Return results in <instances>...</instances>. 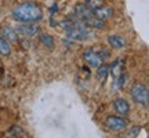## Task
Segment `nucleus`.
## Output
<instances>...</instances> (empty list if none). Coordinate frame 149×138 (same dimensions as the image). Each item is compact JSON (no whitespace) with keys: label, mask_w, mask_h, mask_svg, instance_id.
I'll return each mask as SVG.
<instances>
[{"label":"nucleus","mask_w":149,"mask_h":138,"mask_svg":"<svg viewBox=\"0 0 149 138\" xmlns=\"http://www.w3.org/2000/svg\"><path fill=\"white\" fill-rule=\"evenodd\" d=\"M13 18L18 22H37L43 18V10L33 1L22 3L13 10Z\"/></svg>","instance_id":"obj_1"},{"label":"nucleus","mask_w":149,"mask_h":138,"mask_svg":"<svg viewBox=\"0 0 149 138\" xmlns=\"http://www.w3.org/2000/svg\"><path fill=\"white\" fill-rule=\"evenodd\" d=\"M131 97H133V100L137 104L139 105H144L146 106L148 105V90H146V87L142 84H137L133 86V89H131Z\"/></svg>","instance_id":"obj_2"},{"label":"nucleus","mask_w":149,"mask_h":138,"mask_svg":"<svg viewBox=\"0 0 149 138\" xmlns=\"http://www.w3.org/2000/svg\"><path fill=\"white\" fill-rule=\"evenodd\" d=\"M66 36L72 39V40H86L90 36V32L86 26H81V25H76L74 24L73 26L66 31Z\"/></svg>","instance_id":"obj_3"},{"label":"nucleus","mask_w":149,"mask_h":138,"mask_svg":"<svg viewBox=\"0 0 149 138\" xmlns=\"http://www.w3.org/2000/svg\"><path fill=\"white\" fill-rule=\"evenodd\" d=\"M105 124H107V127L109 128V130H112V131H123V130H126L128 126L127 120H126L124 117H120V116L107 117Z\"/></svg>","instance_id":"obj_4"},{"label":"nucleus","mask_w":149,"mask_h":138,"mask_svg":"<svg viewBox=\"0 0 149 138\" xmlns=\"http://www.w3.org/2000/svg\"><path fill=\"white\" fill-rule=\"evenodd\" d=\"M83 58L93 68H98L100 65H102V57L97 51H94V50H87L84 53V55H83Z\"/></svg>","instance_id":"obj_5"},{"label":"nucleus","mask_w":149,"mask_h":138,"mask_svg":"<svg viewBox=\"0 0 149 138\" xmlns=\"http://www.w3.org/2000/svg\"><path fill=\"white\" fill-rule=\"evenodd\" d=\"M24 25H18V26L15 28V32L19 33L21 36H26V37H31V36H35L37 32H39V29H37V26H35V25H32L31 22H22Z\"/></svg>","instance_id":"obj_6"},{"label":"nucleus","mask_w":149,"mask_h":138,"mask_svg":"<svg viewBox=\"0 0 149 138\" xmlns=\"http://www.w3.org/2000/svg\"><path fill=\"white\" fill-rule=\"evenodd\" d=\"M93 14H94V17H97L98 20L107 21V20H109V18L113 17V8H112V7H108V6H101V7H98L95 10H93Z\"/></svg>","instance_id":"obj_7"},{"label":"nucleus","mask_w":149,"mask_h":138,"mask_svg":"<svg viewBox=\"0 0 149 138\" xmlns=\"http://www.w3.org/2000/svg\"><path fill=\"white\" fill-rule=\"evenodd\" d=\"M74 13H76V15H77V18H79L81 22H84L87 18H90L91 15H94L93 14V10L91 8H88L86 4H79L76 6V8H74Z\"/></svg>","instance_id":"obj_8"},{"label":"nucleus","mask_w":149,"mask_h":138,"mask_svg":"<svg viewBox=\"0 0 149 138\" xmlns=\"http://www.w3.org/2000/svg\"><path fill=\"white\" fill-rule=\"evenodd\" d=\"M113 108H115V111H116L119 115H128V112H130V105H128V102L126 101V100H123V98L115 100Z\"/></svg>","instance_id":"obj_9"},{"label":"nucleus","mask_w":149,"mask_h":138,"mask_svg":"<svg viewBox=\"0 0 149 138\" xmlns=\"http://www.w3.org/2000/svg\"><path fill=\"white\" fill-rule=\"evenodd\" d=\"M0 33H1V37H4L7 42L10 40L11 43H15L17 40H18V35H17L15 29H13V28H10V26H3L1 31H0Z\"/></svg>","instance_id":"obj_10"},{"label":"nucleus","mask_w":149,"mask_h":138,"mask_svg":"<svg viewBox=\"0 0 149 138\" xmlns=\"http://www.w3.org/2000/svg\"><path fill=\"white\" fill-rule=\"evenodd\" d=\"M108 43H109V46L112 48H116V50H120L126 46V42H124V39L122 36H108Z\"/></svg>","instance_id":"obj_11"},{"label":"nucleus","mask_w":149,"mask_h":138,"mask_svg":"<svg viewBox=\"0 0 149 138\" xmlns=\"http://www.w3.org/2000/svg\"><path fill=\"white\" fill-rule=\"evenodd\" d=\"M123 69H124V64H123V61L120 58H117L116 61L111 65L109 70H111V73H112L113 77H117V76H120V75L123 73Z\"/></svg>","instance_id":"obj_12"},{"label":"nucleus","mask_w":149,"mask_h":138,"mask_svg":"<svg viewBox=\"0 0 149 138\" xmlns=\"http://www.w3.org/2000/svg\"><path fill=\"white\" fill-rule=\"evenodd\" d=\"M84 25H87V26H91V28H100V29H102V28L105 26V24H104V21H101V20H98L97 17L91 15L90 18H87L84 22H83Z\"/></svg>","instance_id":"obj_13"},{"label":"nucleus","mask_w":149,"mask_h":138,"mask_svg":"<svg viewBox=\"0 0 149 138\" xmlns=\"http://www.w3.org/2000/svg\"><path fill=\"white\" fill-rule=\"evenodd\" d=\"M97 69H98V70H97V77L101 80V82H104V80L107 79V76H108L109 66H107V65H100Z\"/></svg>","instance_id":"obj_14"},{"label":"nucleus","mask_w":149,"mask_h":138,"mask_svg":"<svg viewBox=\"0 0 149 138\" xmlns=\"http://www.w3.org/2000/svg\"><path fill=\"white\" fill-rule=\"evenodd\" d=\"M40 42H42L44 46H47L48 48L54 47V37L47 35V33H42V35H40Z\"/></svg>","instance_id":"obj_15"},{"label":"nucleus","mask_w":149,"mask_h":138,"mask_svg":"<svg viewBox=\"0 0 149 138\" xmlns=\"http://www.w3.org/2000/svg\"><path fill=\"white\" fill-rule=\"evenodd\" d=\"M0 54L1 55H10V44L4 37H0Z\"/></svg>","instance_id":"obj_16"},{"label":"nucleus","mask_w":149,"mask_h":138,"mask_svg":"<svg viewBox=\"0 0 149 138\" xmlns=\"http://www.w3.org/2000/svg\"><path fill=\"white\" fill-rule=\"evenodd\" d=\"M104 4V0H87V7L88 8H91V10H95V8H98V7H101V6Z\"/></svg>","instance_id":"obj_17"},{"label":"nucleus","mask_w":149,"mask_h":138,"mask_svg":"<svg viewBox=\"0 0 149 138\" xmlns=\"http://www.w3.org/2000/svg\"><path fill=\"white\" fill-rule=\"evenodd\" d=\"M116 79V82H115V89H122L123 86H124V80H126V77H124V75H120V76H117V77H115Z\"/></svg>","instance_id":"obj_18"},{"label":"nucleus","mask_w":149,"mask_h":138,"mask_svg":"<svg viewBox=\"0 0 149 138\" xmlns=\"http://www.w3.org/2000/svg\"><path fill=\"white\" fill-rule=\"evenodd\" d=\"M139 130H141V128L138 127V126H134L133 128H131V130H130V131H128V137H135V135H138V133H139Z\"/></svg>","instance_id":"obj_19"}]
</instances>
